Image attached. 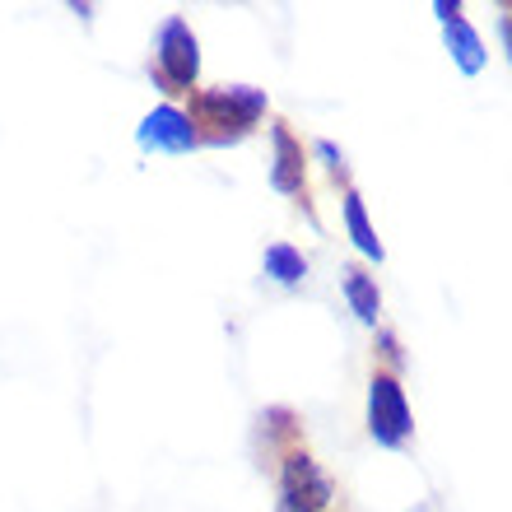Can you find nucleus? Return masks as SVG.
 I'll list each match as a JSON object with an SVG mask.
<instances>
[{
	"mask_svg": "<svg viewBox=\"0 0 512 512\" xmlns=\"http://www.w3.org/2000/svg\"><path fill=\"white\" fill-rule=\"evenodd\" d=\"M266 112V98L256 94V89H210V94H196L191 98V131L196 126H205L196 140H215V145H224V140H243L247 126L256 122Z\"/></svg>",
	"mask_w": 512,
	"mask_h": 512,
	"instance_id": "1",
	"label": "nucleus"
},
{
	"mask_svg": "<svg viewBox=\"0 0 512 512\" xmlns=\"http://www.w3.org/2000/svg\"><path fill=\"white\" fill-rule=\"evenodd\" d=\"M159 70L163 80L173 84V89H187L196 80V70H201V52H196V33L187 28V19H168L159 28Z\"/></svg>",
	"mask_w": 512,
	"mask_h": 512,
	"instance_id": "2",
	"label": "nucleus"
},
{
	"mask_svg": "<svg viewBox=\"0 0 512 512\" xmlns=\"http://www.w3.org/2000/svg\"><path fill=\"white\" fill-rule=\"evenodd\" d=\"M368 429L373 438L387 447L405 443V433H410V405H405L401 387L391 378H373V396H368Z\"/></svg>",
	"mask_w": 512,
	"mask_h": 512,
	"instance_id": "3",
	"label": "nucleus"
},
{
	"mask_svg": "<svg viewBox=\"0 0 512 512\" xmlns=\"http://www.w3.org/2000/svg\"><path fill=\"white\" fill-rule=\"evenodd\" d=\"M284 503L298 512H322L331 503V480L317 471L308 452H294L284 461Z\"/></svg>",
	"mask_w": 512,
	"mask_h": 512,
	"instance_id": "4",
	"label": "nucleus"
},
{
	"mask_svg": "<svg viewBox=\"0 0 512 512\" xmlns=\"http://www.w3.org/2000/svg\"><path fill=\"white\" fill-rule=\"evenodd\" d=\"M140 145L163 149V154H187V149H196V131H191L187 112L159 108V112H149L145 126H140Z\"/></svg>",
	"mask_w": 512,
	"mask_h": 512,
	"instance_id": "5",
	"label": "nucleus"
},
{
	"mask_svg": "<svg viewBox=\"0 0 512 512\" xmlns=\"http://www.w3.org/2000/svg\"><path fill=\"white\" fill-rule=\"evenodd\" d=\"M270 140H275V168H270V182H275V191H284V196H298V191H303V149L294 145V135L284 131V126H275Z\"/></svg>",
	"mask_w": 512,
	"mask_h": 512,
	"instance_id": "6",
	"label": "nucleus"
},
{
	"mask_svg": "<svg viewBox=\"0 0 512 512\" xmlns=\"http://www.w3.org/2000/svg\"><path fill=\"white\" fill-rule=\"evenodd\" d=\"M438 14L447 19V42H452V52H457L461 70L466 75H475V70L485 66V52H480V38H475L471 28H466V19L457 14V5H438Z\"/></svg>",
	"mask_w": 512,
	"mask_h": 512,
	"instance_id": "7",
	"label": "nucleus"
},
{
	"mask_svg": "<svg viewBox=\"0 0 512 512\" xmlns=\"http://www.w3.org/2000/svg\"><path fill=\"white\" fill-rule=\"evenodd\" d=\"M266 275H275L280 284H298L308 275V261H303V252H294L289 243H270L266 247Z\"/></svg>",
	"mask_w": 512,
	"mask_h": 512,
	"instance_id": "8",
	"label": "nucleus"
},
{
	"mask_svg": "<svg viewBox=\"0 0 512 512\" xmlns=\"http://www.w3.org/2000/svg\"><path fill=\"white\" fill-rule=\"evenodd\" d=\"M345 298L354 303V312L364 322H378V284L368 280L364 270H345Z\"/></svg>",
	"mask_w": 512,
	"mask_h": 512,
	"instance_id": "9",
	"label": "nucleus"
},
{
	"mask_svg": "<svg viewBox=\"0 0 512 512\" xmlns=\"http://www.w3.org/2000/svg\"><path fill=\"white\" fill-rule=\"evenodd\" d=\"M345 224H350V233H354V247L364 256H373V261H382V243L373 238V229H368V215H364V201L359 196H345Z\"/></svg>",
	"mask_w": 512,
	"mask_h": 512,
	"instance_id": "10",
	"label": "nucleus"
}]
</instances>
